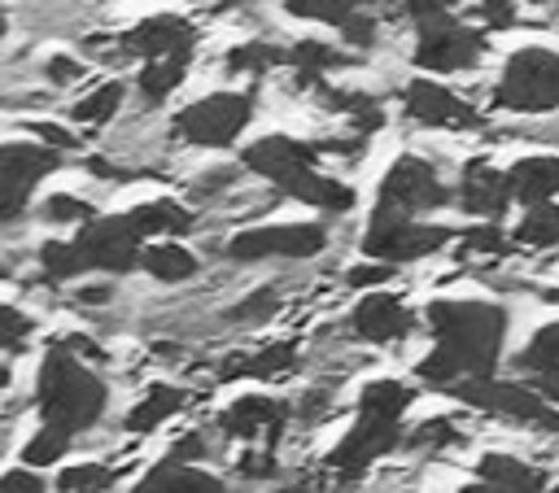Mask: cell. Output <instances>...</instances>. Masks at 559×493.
<instances>
[{
  "label": "cell",
  "mask_w": 559,
  "mask_h": 493,
  "mask_svg": "<svg viewBox=\"0 0 559 493\" xmlns=\"http://www.w3.org/2000/svg\"><path fill=\"white\" fill-rule=\"evenodd\" d=\"M428 327L437 349L419 362V380L450 388L459 380H489L507 336V314L489 301H432Z\"/></svg>",
  "instance_id": "6da1fadb"
},
{
  "label": "cell",
  "mask_w": 559,
  "mask_h": 493,
  "mask_svg": "<svg viewBox=\"0 0 559 493\" xmlns=\"http://www.w3.org/2000/svg\"><path fill=\"white\" fill-rule=\"evenodd\" d=\"M35 401H39V414H44L48 428L74 436V432H83V428H92L100 419V410H105V384L66 345H57V349H48V358L39 366V393H35Z\"/></svg>",
  "instance_id": "7a4b0ae2"
},
{
  "label": "cell",
  "mask_w": 559,
  "mask_h": 493,
  "mask_svg": "<svg viewBox=\"0 0 559 493\" xmlns=\"http://www.w3.org/2000/svg\"><path fill=\"white\" fill-rule=\"evenodd\" d=\"M493 100L515 113L555 109L559 105V57L550 48H520L502 70Z\"/></svg>",
  "instance_id": "3957f363"
},
{
  "label": "cell",
  "mask_w": 559,
  "mask_h": 493,
  "mask_svg": "<svg viewBox=\"0 0 559 493\" xmlns=\"http://www.w3.org/2000/svg\"><path fill=\"white\" fill-rule=\"evenodd\" d=\"M445 201H450V192H445V183L437 179V170H432L428 161H419V157H402V161H393V170L384 175L371 218L397 223V218H415L419 209H437V205H445Z\"/></svg>",
  "instance_id": "277c9868"
},
{
  "label": "cell",
  "mask_w": 559,
  "mask_h": 493,
  "mask_svg": "<svg viewBox=\"0 0 559 493\" xmlns=\"http://www.w3.org/2000/svg\"><path fill=\"white\" fill-rule=\"evenodd\" d=\"M249 113H253V100L245 92H214L188 109L175 113V131L192 144H205V148H227L245 127H249Z\"/></svg>",
  "instance_id": "5b68a950"
},
{
  "label": "cell",
  "mask_w": 559,
  "mask_h": 493,
  "mask_svg": "<svg viewBox=\"0 0 559 493\" xmlns=\"http://www.w3.org/2000/svg\"><path fill=\"white\" fill-rule=\"evenodd\" d=\"M485 52V35L463 26L454 13H441L432 22H419V44H415V65L437 70V74H454L476 65Z\"/></svg>",
  "instance_id": "8992f818"
},
{
  "label": "cell",
  "mask_w": 559,
  "mask_h": 493,
  "mask_svg": "<svg viewBox=\"0 0 559 493\" xmlns=\"http://www.w3.org/2000/svg\"><path fill=\"white\" fill-rule=\"evenodd\" d=\"M450 397L476 406V410H493V414H507V419H520V423H537V428H550L559 436V410H550L533 388L524 384H498V380H459L445 388Z\"/></svg>",
  "instance_id": "52a82bcc"
},
{
  "label": "cell",
  "mask_w": 559,
  "mask_h": 493,
  "mask_svg": "<svg viewBox=\"0 0 559 493\" xmlns=\"http://www.w3.org/2000/svg\"><path fill=\"white\" fill-rule=\"evenodd\" d=\"M57 161L61 157L48 144H0V223H13L26 209L31 188Z\"/></svg>",
  "instance_id": "ba28073f"
},
{
  "label": "cell",
  "mask_w": 559,
  "mask_h": 493,
  "mask_svg": "<svg viewBox=\"0 0 559 493\" xmlns=\"http://www.w3.org/2000/svg\"><path fill=\"white\" fill-rule=\"evenodd\" d=\"M323 227L314 223H280V227H249L227 240V253L236 262H258V257H314L323 249Z\"/></svg>",
  "instance_id": "9c48e42d"
},
{
  "label": "cell",
  "mask_w": 559,
  "mask_h": 493,
  "mask_svg": "<svg viewBox=\"0 0 559 493\" xmlns=\"http://www.w3.org/2000/svg\"><path fill=\"white\" fill-rule=\"evenodd\" d=\"M445 240H450V231H445V227H432V223H415V218L380 223V218H371V227H367V236H362V253H367V257H380L384 266H393V262L428 257V253H437Z\"/></svg>",
  "instance_id": "30bf717a"
},
{
  "label": "cell",
  "mask_w": 559,
  "mask_h": 493,
  "mask_svg": "<svg viewBox=\"0 0 559 493\" xmlns=\"http://www.w3.org/2000/svg\"><path fill=\"white\" fill-rule=\"evenodd\" d=\"M70 244L79 249L83 266H96V270H114V275H122V270H131V266L140 262V236L131 231L127 214L83 223L79 240H70Z\"/></svg>",
  "instance_id": "8fae6325"
},
{
  "label": "cell",
  "mask_w": 559,
  "mask_h": 493,
  "mask_svg": "<svg viewBox=\"0 0 559 493\" xmlns=\"http://www.w3.org/2000/svg\"><path fill=\"white\" fill-rule=\"evenodd\" d=\"M402 441V423L393 419H376V414H358V423L345 432V441L332 449V467L341 476H358L362 467H371L380 454H389Z\"/></svg>",
  "instance_id": "7c38bea8"
},
{
  "label": "cell",
  "mask_w": 559,
  "mask_h": 493,
  "mask_svg": "<svg viewBox=\"0 0 559 493\" xmlns=\"http://www.w3.org/2000/svg\"><path fill=\"white\" fill-rule=\"evenodd\" d=\"M192 44H197L192 22H183V17H175V13L144 17L140 26H131V31L122 35V48L135 52V57H148V61H166V57L192 61Z\"/></svg>",
  "instance_id": "4fadbf2b"
},
{
  "label": "cell",
  "mask_w": 559,
  "mask_h": 493,
  "mask_svg": "<svg viewBox=\"0 0 559 493\" xmlns=\"http://www.w3.org/2000/svg\"><path fill=\"white\" fill-rule=\"evenodd\" d=\"M406 113L419 127H450V131H467L476 127V109L463 105L454 92H445L441 83H411L406 87Z\"/></svg>",
  "instance_id": "5bb4252c"
},
{
  "label": "cell",
  "mask_w": 559,
  "mask_h": 493,
  "mask_svg": "<svg viewBox=\"0 0 559 493\" xmlns=\"http://www.w3.org/2000/svg\"><path fill=\"white\" fill-rule=\"evenodd\" d=\"M314 157H319L314 144H301V140H288V135H266V140H258V144L245 148V166L258 170V175H266L271 183H284L297 170H310Z\"/></svg>",
  "instance_id": "9a60e30c"
},
{
  "label": "cell",
  "mask_w": 559,
  "mask_h": 493,
  "mask_svg": "<svg viewBox=\"0 0 559 493\" xmlns=\"http://www.w3.org/2000/svg\"><path fill=\"white\" fill-rule=\"evenodd\" d=\"M354 332L362 340H376V345L402 340L411 332V310L389 292H367L358 301V310H354Z\"/></svg>",
  "instance_id": "2e32d148"
},
{
  "label": "cell",
  "mask_w": 559,
  "mask_h": 493,
  "mask_svg": "<svg viewBox=\"0 0 559 493\" xmlns=\"http://www.w3.org/2000/svg\"><path fill=\"white\" fill-rule=\"evenodd\" d=\"M459 201L467 214H485V218H498L511 201V188H507V175L485 166V161H467L463 166V183H459Z\"/></svg>",
  "instance_id": "e0dca14e"
},
{
  "label": "cell",
  "mask_w": 559,
  "mask_h": 493,
  "mask_svg": "<svg viewBox=\"0 0 559 493\" xmlns=\"http://www.w3.org/2000/svg\"><path fill=\"white\" fill-rule=\"evenodd\" d=\"M507 188L528 209L546 205L559 192V157H524V161H515L511 175H507Z\"/></svg>",
  "instance_id": "ac0fdd59"
},
{
  "label": "cell",
  "mask_w": 559,
  "mask_h": 493,
  "mask_svg": "<svg viewBox=\"0 0 559 493\" xmlns=\"http://www.w3.org/2000/svg\"><path fill=\"white\" fill-rule=\"evenodd\" d=\"M280 188H284L288 196H297V201H306V205H314V209H332V214H345V209L354 205V192H349L345 183L319 175L314 166H310V170H297V175L284 179Z\"/></svg>",
  "instance_id": "d6986e66"
},
{
  "label": "cell",
  "mask_w": 559,
  "mask_h": 493,
  "mask_svg": "<svg viewBox=\"0 0 559 493\" xmlns=\"http://www.w3.org/2000/svg\"><path fill=\"white\" fill-rule=\"evenodd\" d=\"M135 493H227L210 471H197L188 462H162L153 467Z\"/></svg>",
  "instance_id": "ffe728a7"
},
{
  "label": "cell",
  "mask_w": 559,
  "mask_h": 493,
  "mask_svg": "<svg viewBox=\"0 0 559 493\" xmlns=\"http://www.w3.org/2000/svg\"><path fill=\"white\" fill-rule=\"evenodd\" d=\"M284 406L275 397H240L227 414H223V432L227 436H258L262 428H280Z\"/></svg>",
  "instance_id": "44dd1931"
},
{
  "label": "cell",
  "mask_w": 559,
  "mask_h": 493,
  "mask_svg": "<svg viewBox=\"0 0 559 493\" xmlns=\"http://www.w3.org/2000/svg\"><path fill=\"white\" fill-rule=\"evenodd\" d=\"M127 223H131V231L140 240L144 236H179V231L192 227V214L183 205H175V201H148V205H135L127 214Z\"/></svg>",
  "instance_id": "7402d4cb"
},
{
  "label": "cell",
  "mask_w": 559,
  "mask_h": 493,
  "mask_svg": "<svg viewBox=\"0 0 559 493\" xmlns=\"http://www.w3.org/2000/svg\"><path fill=\"white\" fill-rule=\"evenodd\" d=\"M415 401V388L402 384V380H371L358 397V414H376V419H393L402 423L406 406Z\"/></svg>",
  "instance_id": "603a6c76"
},
{
  "label": "cell",
  "mask_w": 559,
  "mask_h": 493,
  "mask_svg": "<svg viewBox=\"0 0 559 493\" xmlns=\"http://www.w3.org/2000/svg\"><path fill=\"white\" fill-rule=\"evenodd\" d=\"M284 61H288V65H297L301 87H310L323 70L354 65V57H349V52H336V48H328V44H319V39H301V44H293V48L284 52Z\"/></svg>",
  "instance_id": "cb8c5ba5"
},
{
  "label": "cell",
  "mask_w": 559,
  "mask_h": 493,
  "mask_svg": "<svg viewBox=\"0 0 559 493\" xmlns=\"http://www.w3.org/2000/svg\"><path fill=\"white\" fill-rule=\"evenodd\" d=\"M480 480L493 484V489H507V493H537L542 489V476L533 467H524L520 458H507V454H485L480 458Z\"/></svg>",
  "instance_id": "d4e9b609"
},
{
  "label": "cell",
  "mask_w": 559,
  "mask_h": 493,
  "mask_svg": "<svg viewBox=\"0 0 559 493\" xmlns=\"http://www.w3.org/2000/svg\"><path fill=\"white\" fill-rule=\"evenodd\" d=\"M179 406H183V393L170 388V384H157V388L144 393L140 406H131V414H127V432H153V428L166 423Z\"/></svg>",
  "instance_id": "484cf974"
},
{
  "label": "cell",
  "mask_w": 559,
  "mask_h": 493,
  "mask_svg": "<svg viewBox=\"0 0 559 493\" xmlns=\"http://www.w3.org/2000/svg\"><path fill=\"white\" fill-rule=\"evenodd\" d=\"M140 262H144V270H148L153 279H162V284H179V279H188V275L197 270V257H192L188 249H179V244H148V249L140 253Z\"/></svg>",
  "instance_id": "4316f807"
},
{
  "label": "cell",
  "mask_w": 559,
  "mask_h": 493,
  "mask_svg": "<svg viewBox=\"0 0 559 493\" xmlns=\"http://www.w3.org/2000/svg\"><path fill=\"white\" fill-rule=\"evenodd\" d=\"M183 70H188V61L183 57H166V61H148L144 70H140V92L148 96V100H166L175 87H179V79H183Z\"/></svg>",
  "instance_id": "83f0119b"
},
{
  "label": "cell",
  "mask_w": 559,
  "mask_h": 493,
  "mask_svg": "<svg viewBox=\"0 0 559 493\" xmlns=\"http://www.w3.org/2000/svg\"><path fill=\"white\" fill-rule=\"evenodd\" d=\"M515 240L520 244H559V205H533L524 214V223L515 227Z\"/></svg>",
  "instance_id": "f1b7e54d"
},
{
  "label": "cell",
  "mask_w": 559,
  "mask_h": 493,
  "mask_svg": "<svg viewBox=\"0 0 559 493\" xmlns=\"http://www.w3.org/2000/svg\"><path fill=\"white\" fill-rule=\"evenodd\" d=\"M288 362H293V349L288 345H271V349H262L253 358H240V362L223 366V380H236V375H280V371H288Z\"/></svg>",
  "instance_id": "f546056e"
},
{
  "label": "cell",
  "mask_w": 559,
  "mask_h": 493,
  "mask_svg": "<svg viewBox=\"0 0 559 493\" xmlns=\"http://www.w3.org/2000/svg\"><path fill=\"white\" fill-rule=\"evenodd\" d=\"M114 484V471L100 462H79L57 476V493H105Z\"/></svg>",
  "instance_id": "4dcf8cb0"
},
{
  "label": "cell",
  "mask_w": 559,
  "mask_h": 493,
  "mask_svg": "<svg viewBox=\"0 0 559 493\" xmlns=\"http://www.w3.org/2000/svg\"><path fill=\"white\" fill-rule=\"evenodd\" d=\"M520 366L524 371H559V323H546L533 340H528V349L520 353Z\"/></svg>",
  "instance_id": "1f68e13d"
},
{
  "label": "cell",
  "mask_w": 559,
  "mask_h": 493,
  "mask_svg": "<svg viewBox=\"0 0 559 493\" xmlns=\"http://www.w3.org/2000/svg\"><path fill=\"white\" fill-rule=\"evenodd\" d=\"M288 13L297 17H319V22H332V26H345L354 13H362L367 0H284Z\"/></svg>",
  "instance_id": "d6a6232c"
},
{
  "label": "cell",
  "mask_w": 559,
  "mask_h": 493,
  "mask_svg": "<svg viewBox=\"0 0 559 493\" xmlns=\"http://www.w3.org/2000/svg\"><path fill=\"white\" fill-rule=\"evenodd\" d=\"M328 105L341 109V113H349V122H354L358 131H376V127L384 122L380 105H376L371 96H362V92H328Z\"/></svg>",
  "instance_id": "836d02e7"
},
{
  "label": "cell",
  "mask_w": 559,
  "mask_h": 493,
  "mask_svg": "<svg viewBox=\"0 0 559 493\" xmlns=\"http://www.w3.org/2000/svg\"><path fill=\"white\" fill-rule=\"evenodd\" d=\"M122 105V83H100L96 92H87L79 105H74V118L79 122H109Z\"/></svg>",
  "instance_id": "e575fe53"
},
{
  "label": "cell",
  "mask_w": 559,
  "mask_h": 493,
  "mask_svg": "<svg viewBox=\"0 0 559 493\" xmlns=\"http://www.w3.org/2000/svg\"><path fill=\"white\" fill-rule=\"evenodd\" d=\"M39 262H44V270H48L52 279H74V275L87 270L83 257H79V249H74L70 240H48V244L39 249Z\"/></svg>",
  "instance_id": "d590c367"
},
{
  "label": "cell",
  "mask_w": 559,
  "mask_h": 493,
  "mask_svg": "<svg viewBox=\"0 0 559 493\" xmlns=\"http://www.w3.org/2000/svg\"><path fill=\"white\" fill-rule=\"evenodd\" d=\"M284 61V48H271V44H240V48H231L227 52V70H249V74H262V70H271V65H280Z\"/></svg>",
  "instance_id": "8d00e7d4"
},
{
  "label": "cell",
  "mask_w": 559,
  "mask_h": 493,
  "mask_svg": "<svg viewBox=\"0 0 559 493\" xmlns=\"http://www.w3.org/2000/svg\"><path fill=\"white\" fill-rule=\"evenodd\" d=\"M66 445H70V436L44 423V428H39V432H35V436L26 441L22 458H26V467H48V462H57V458L66 454Z\"/></svg>",
  "instance_id": "74e56055"
},
{
  "label": "cell",
  "mask_w": 559,
  "mask_h": 493,
  "mask_svg": "<svg viewBox=\"0 0 559 493\" xmlns=\"http://www.w3.org/2000/svg\"><path fill=\"white\" fill-rule=\"evenodd\" d=\"M44 218H48V223H92L96 209H92L87 201L70 196V192H57V196L44 201Z\"/></svg>",
  "instance_id": "f35d334b"
},
{
  "label": "cell",
  "mask_w": 559,
  "mask_h": 493,
  "mask_svg": "<svg viewBox=\"0 0 559 493\" xmlns=\"http://www.w3.org/2000/svg\"><path fill=\"white\" fill-rule=\"evenodd\" d=\"M31 336V318L17 314L13 305H0V349H17Z\"/></svg>",
  "instance_id": "ab89813d"
},
{
  "label": "cell",
  "mask_w": 559,
  "mask_h": 493,
  "mask_svg": "<svg viewBox=\"0 0 559 493\" xmlns=\"http://www.w3.org/2000/svg\"><path fill=\"white\" fill-rule=\"evenodd\" d=\"M406 441H411V445H450V441H454V423H450V419H428V423L415 428Z\"/></svg>",
  "instance_id": "60d3db41"
},
{
  "label": "cell",
  "mask_w": 559,
  "mask_h": 493,
  "mask_svg": "<svg viewBox=\"0 0 559 493\" xmlns=\"http://www.w3.org/2000/svg\"><path fill=\"white\" fill-rule=\"evenodd\" d=\"M271 310H275V292H271V288H258L253 297H245V301L231 310V318H240V323H245V318H266Z\"/></svg>",
  "instance_id": "b9f144b4"
},
{
  "label": "cell",
  "mask_w": 559,
  "mask_h": 493,
  "mask_svg": "<svg viewBox=\"0 0 559 493\" xmlns=\"http://www.w3.org/2000/svg\"><path fill=\"white\" fill-rule=\"evenodd\" d=\"M0 493H44V480H39L35 471H26V467H17V471H9V476H0Z\"/></svg>",
  "instance_id": "7bdbcfd3"
},
{
  "label": "cell",
  "mask_w": 559,
  "mask_h": 493,
  "mask_svg": "<svg viewBox=\"0 0 559 493\" xmlns=\"http://www.w3.org/2000/svg\"><path fill=\"white\" fill-rule=\"evenodd\" d=\"M341 35L349 39V44H358V48H367L371 39H376V22H371V13H354L345 26H341Z\"/></svg>",
  "instance_id": "ee69618b"
},
{
  "label": "cell",
  "mask_w": 559,
  "mask_h": 493,
  "mask_svg": "<svg viewBox=\"0 0 559 493\" xmlns=\"http://www.w3.org/2000/svg\"><path fill=\"white\" fill-rule=\"evenodd\" d=\"M454 9V0H406V17L419 26V22H432V17H441V13H450Z\"/></svg>",
  "instance_id": "f6af8a7d"
},
{
  "label": "cell",
  "mask_w": 559,
  "mask_h": 493,
  "mask_svg": "<svg viewBox=\"0 0 559 493\" xmlns=\"http://www.w3.org/2000/svg\"><path fill=\"white\" fill-rule=\"evenodd\" d=\"M463 240H467L472 249H480V253H498V249L507 244V236H502V231H498L493 223H489V227H472V231H467Z\"/></svg>",
  "instance_id": "bcb514c9"
},
{
  "label": "cell",
  "mask_w": 559,
  "mask_h": 493,
  "mask_svg": "<svg viewBox=\"0 0 559 493\" xmlns=\"http://www.w3.org/2000/svg\"><path fill=\"white\" fill-rule=\"evenodd\" d=\"M389 275H393V270H389L384 262H380V266H371V262H362V266H354V270H349L345 279H349L354 288H376V284H384Z\"/></svg>",
  "instance_id": "7dc6e473"
},
{
  "label": "cell",
  "mask_w": 559,
  "mask_h": 493,
  "mask_svg": "<svg viewBox=\"0 0 559 493\" xmlns=\"http://www.w3.org/2000/svg\"><path fill=\"white\" fill-rule=\"evenodd\" d=\"M480 9H485L489 26H515V4L511 0H480Z\"/></svg>",
  "instance_id": "c3c4849f"
},
{
  "label": "cell",
  "mask_w": 559,
  "mask_h": 493,
  "mask_svg": "<svg viewBox=\"0 0 559 493\" xmlns=\"http://www.w3.org/2000/svg\"><path fill=\"white\" fill-rule=\"evenodd\" d=\"M35 135H39L48 148H70V144H74V135H70L66 127H52V122H35Z\"/></svg>",
  "instance_id": "681fc988"
},
{
  "label": "cell",
  "mask_w": 559,
  "mask_h": 493,
  "mask_svg": "<svg viewBox=\"0 0 559 493\" xmlns=\"http://www.w3.org/2000/svg\"><path fill=\"white\" fill-rule=\"evenodd\" d=\"M79 74H83V65L70 61V57H52V61H48V79H52V83H70V79H79Z\"/></svg>",
  "instance_id": "f907efd6"
},
{
  "label": "cell",
  "mask_w": 559,
  "mask_h": 493,
  "mask_svg": "<svg viewBox=\"0 0 559 493\" xmlns=\"http://www.w3.org/2000/svg\"><path fill=\"white\" fill-rule=\"evenodd\" d=\"M533 393L559 401V371H537V375H533Z\"/></svg>",
  "instance_id": "816d5d0a"
},
{
  "label": "cell",
  "mask_w": 559,
  "mask_h": 493,
  "mask_svg": "<svg viewBox=\"0 0 559 493\" xmlns=\"http://www.w3.org/2000/svg\"><path fill=\"white\" fill-rule=\"evenodd\" d=\"M201 436H183L179 445H175V454H170V462H188V458H201Z\"/></svg>",
  "instance_id": "f5cc1de1"
},
{
  "label": "cell",
  "mask_w": 559,
  "mask_h": 493,
  "mask_svg": "<svg viewBox=\"0 0 559 493\" xmlns=\"http://www.w3.org/2000/svg\"><path fill=\"white\" fill-rule=\"evenodd\" d=\"M240 471H245V476H271V458H262V454H249V458L240 462Z\"/></svg>",
  "instance_id": "db71d44e"
},
{
  "label": "cell",
  "mask_w": 559,
  "mask_h": 493,
  "mask_svg": "<svg viewBox=\"0 0 559 493\" xmlns=\"http://www.w3.org/2000/svg\"><path fill=\"white\" fill-rule=\"evenodd\" d=\"M109 297V288H83V301H105Z\"/></svg>",
  "instance_id": "11a10c76"
},
{
  "label": "cell",
  "mask_w": 559,
  "mask_h": 493,
  "mask_svg": "<svg viewBox=\"0 0 559 493\" xmlns=\"http://www.w3.org/2000/svg\"><path fill=\"white\" fill-rule=\"evenodd\" d=\"M463 493H507V489H493V484H485V480H480L476 489H463Z\"/></svg>",
  "instance_id": "9f6ffc18"
},
{
  "label": "cell",
  "mask_w": 559,
  "mask_h": 493,
  "mask_svg": "<svg viewBox=\"0 0 559 493\" xmlns=\"http://www.w3.org/2000/svg\"><path fill=\"white\" fill-rule=\"evenodd\" d=\"M0 35H4V17H0Z\"/></svg>",
  "instance_id": "6f0895ef"
}]
</instances>
